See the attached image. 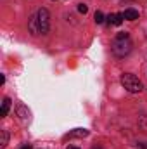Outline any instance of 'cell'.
<instances>
[{
    "instance_id": "14",
    "label": "cell",
    "mask_w": 147,
    "mask_h": 149,
    "mask_svg": "<svg viewBox=\"0 0 147 149\" xmlns=\"http://www.w3.org/2000/svg\"><path fill=\"white\" fill-rule=\"evenodd\" d=\"M3 83H5V76L2 74V76H0V85H3Z\"/></svg>"
},
{
    "instance_id": "15",
    "label": "cell",
    "mask_w": 147,
    "mask_h": 149,
    "mask_svg": "<svg viewBox=\"0 0 147 149\" xmlns=\"http://www.w3.org/2000/svg\"><path fill=\"white\" fill-rule=\"evenodd\" d=\"M21 149H31V146H30V144H26V146H23Z\"/></svg>"
},
{
    "instance_id": "8",
    "label": "cell",
    "mask_w": 147,
    "mask_h": 149,
    "mask_svg": "<svg viewBox=\"0 0 147 149\" xmlns=\"http://www.w3.org/2000/svg\"><path fill=\"white\" fill-rule=\"evenodd\" d=\"M9 108H10V99H9V97H5V99H3V102H2V109H0V118L7 116V113H9Z\"/></svg>"
},
{
    "instance_id": "11",
    "label": "cell",
    "mask_w": 147,
    "mask_h": 149,
    "mask_svg": "<svg viewBox=\"0 0 147 149\" xmlns=\"http://www.w3.org/2000/svg\"><path fill=\"white\" fill-rule=\"evenodd\" d=\"M94 19H95V23H97V24H101V23H104V14H102L101 10H97V12H95V16H94Z\"/></svg>"
},
{
    "instance_id": "2",
    "label": "cell",
    "mask_w": 147,
    "mask_h": 149,
    "mask_svg": "<svg viewBox=\"0 0 147 149\" xmlns=\"http://www.w3.org/2000/svg\"><path fill=\"white\" fill-rule=\"evenodd\" d=\"M121 85L128 92H132V94H137V92L142 90V81L139 80V76H135V74H132V73L121 74Z\"/></svg>"
},
{
    "instance_id": "3",
    "label": "cell",
    "mask_w": 147,
    "mask_h": 149,
    "mask_svg": "<svg viewBox=\"0 0 147 149\" xmlns=\"http://www.w3.org/2000/svg\"><path fill=\"white\" fill-rule=\"evenodd\" d=\"M37 21H38V28H40V33L45 35L49 33V28H50V14L47 9H38L37 12Z\"/></svg>"
},
{
    "instance_id": "9",
    "label": "cell",
    "mask_w": 147,
    "mask_h": 149,
    "mask_svg": "<svg viewBox=\"0 0 147 149\" xmlns=\"http://www.w3.org/2000/svg\"><path fill=\"white\" fill-rule=\"evenodd\" d=\"M9 142V134L7 130H0V148H5Z\"/></svg>"
},
{
    "instance_id": "4",
    "label": "cell",
    "mask_w": 147,
    "mask_h": 149,
    "mask_svg": "<svg viewBox=\"0 0 147 149\" xmlns=\"http://www.w3.org/2000/svg\"><path fill=\"white\" fill-rule=\"evenodd\" d=\"M28 30H30V33H31V35H40V28H38L37 14L30 17V21H28Z\"/></svg>"
},
{
    "instance_id": "6",
    "label": "cell",
    "mask_w": 147,
    "mask_h": 149,
    "mask_svg": "<svg viewBox=\"0 0 147 149\" xmlns=\"http://www.w3.org/2000/svg\"><path fill=\"white\" fill-rule=\"evenodd\" d=\"M123 17H125L126 21H135V19H139V10H135V9H126V10L123 12Z\"/></svg>"
},
{
    "instance_id": "1",
    "label": "cell",
    "mask_w": 147,
    "mask_h": 149,
    "mask_svg": "<svg viewBox=\"0 0 147 149\" xmlns=\"http://www.w3.org/2000/svg\"><path fill=\"white\" fill-rule=\"evenodd\" d=\"M133 43L130 42V38H116L112 42V54L116 57H125L132 52Z\"/></svg>"
},
{
    "instance_id": "10",
    "label": "cell",
    "mask_w": 147,
    "mask_h": 149,
    "mask_svg": "<svg viewBox=\"0 0 147 149\" xmlns=\"http://www.w3.org/2000/svg\"><path fill=\"white\" fill-rule=\"evenodd\" d=\"M17 114H19V116H21L23 120H26V118L30 116V111H28V109H26L24 106H19V108H17Z\"/></svg>"
},
{
    "instance_id": "12",
    "label": "cell",
    "mask_w": 147,
    "mask_h": 149,
    "mask_svg": "<svg viewBox=\"0 0 147 149\" xmlns=\"http://www.w3.org/2000/svg\"><path fill=\"white\" fill-rule=\"evenodd\" d=\"M78 10H80L81 14H87V12H88V7H87L85 3H80V5H78Z\"/></svg>"
},
{
    "instance_id": "7",
    "label": "cell",
    "mask_w": 147,
    "mask_h": 149,
    "mask_svg": "<svg viewBox=\"0 0 147 149\" xmlns=\"http://www.w3.org/2000/svg\"><path fill=\"white\" fill-rule=\"evenodd\" d=\"M88 135V130H85V128H76L73 132H69L68 135H66V139H71V137H87Z\"/></svg>"
},
{
    "instance_id": "5",
    "label": "cell",
    "mask_w": 147,
    "mask_h": 149,
    "mask_svg": "<svg viewBox=\"0 0 147 149\" xmlns=\"http://www.w3.org/2000/svg\"><path fill=\"white\" fill-rule=\"evenodd\" d=\"M123 14H109L107 16V23L109 24H112V26H119L121 23H123Z\"/></svg>"
},
{
    "instance_id": "16",
    "label": "cell",
    "mask_w": 147,
    "mask_h": 149,
    "mask_svg": "<svg viewBox=\"0 0 147 149\" xmlns=\"http://www.w3.org/2000/svg\"><path fill=\"white\" fill-rule=\"evenodd\" d=\"M68 149H80V148H76V146H68Z\"/></svg>"
},
{
    "instance_id": "13",
    "label": "cell",
    "mask_w": 147,
    "mask_h": 149,
    "mask_svg": "<svg viewBox=\"0 0 147 149\" xmlns=\"http://www.w3.org/2000/svg\"><path fill=\"white\" fill-rule=\"evenodd\" d=\"M116 38H128V33H126V31H119Z\"/></svg>"
}]
</instances>
